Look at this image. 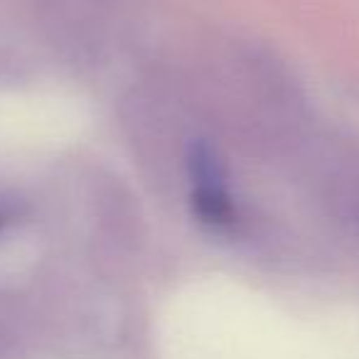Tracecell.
<instances>
[{
  "instance_id": "obj_2",
  "label": "cell",
  "mask_w": 359,
  "mask_h": 359,
  "mask_svg": "<svg viewBox=\"0 0 359 359\" xmlns=\"http://www.w3.org/2000/svg\"><path fill=\"white\" fill-rule=\"evenodd\" d=\"M323 187L332 217L359 236V143H344L330 153Z\"/></svg>"
},
{
  "instance_id": "obj_1",
  "label": "cell",
  "mask_w": 359,
  "mask_h": 359,
  "mask_svg": "<svg viewBox=\"0 0 359 359\" xmlns=\"http://www.w3.org/2000/svg\"><path fill=\"white\" fill-rule=\"evenodd\" d=\"M192 207L202 224L212 229H226L234 224L236 207L226 187L222 160L207 143H197L190 153Z\"/></svg>"
}]
</instances>
